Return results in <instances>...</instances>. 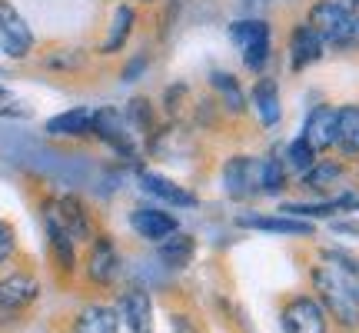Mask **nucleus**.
Instances as JSON below:
<instances>
[{"instance_id":"nucleus-1","label":"nucleus","mask_w":359,"mask_h":333,"mask_svg":"<svg viewBox=\"0 0 359 333\" xmlns=\"http://www.w3.org/2000/svg\"><path fill=\"white\" fill-rule=\"evenodd\" d=\"M309 27L323 37V44H333V47H353L359 40V24L356 17L339 7V4H316L309 13Z\"/></svg>"},{"instance_id":"nucleus-2","label":"nucleus","mask_w":359,"mask_h":333,"mask_svg":"<svg viewBox=\"0 0 359 333\" xmlns=\"http://www.w3.org/2000/svg\"><path fill=\"white\" fill-rule=\"evenodd\" d=\"M233 40L243 51V64L250 70H263L269 60V27L263 20H240L233 24Z\"/></svg>"},{"instance_id":"nucleus-3","label":"nucleus","mask_w":359,"mask_h":333,"mask_svg":"<svg viewBox=\"0 0 359 333\" xmlns=\"http://www.w3.org/2000/svg\"><path fill=\"white\" fill-rule=\"evenodd\" d=\"M223 187L230 197L243 200L253 193H263V160L253 157H233L230 164L223 166Z\"/></svg>"},{"instance_id":"nucleus-4","label":"nucleus","mask_w":359,"mask_h":333,"mask_svg":"<svg viewBox=\"0 0 359 333\" xmlns=\"http://www.w3.org/2000/svg\"><path fill=\"white\" fill-rule=\"evenodd\" d=\"M313 283H316L320 296L326 300V307L333 310L336 320L343 323V327H356L359 323V307L353 303V296H349L346 287L336 280V277H330L326 270H316V273H313Z\"/></svg>"},{"instance_id":"nucleus-5","label":"nucleus","mask_w":359,"mask_h":333,"mask_svg":"<svg viewBox=\"0 0 359 333\" xmlns=\"http://www.w3.org/2000/svg\"><path fill=\"white\" fill-rule=\"evenodd\" d=\"M34 47V34L24 24V17L13 11L7 0H0V51L7 57H27Z\"/></svg>"},{"instance_id":"nucleus-6","label":"nucleus","mask_w":359,"mask_h":333,"mask_svg":"<svg viewBox=\"0 0 359 333\" xmlns=\"http://www.w3.org/2000/svg\"><path fill=\"white\" fill-rule=\"evenodd\" d=\"M283 327L286 333H326V313L316 300L296 296L283 310Z\"/></svg>"},{"instance_id":"nucleus-7","label":"nucleus","mask_w":359,"mask_h":333,"mask_svg":"<svg viewBox=\"0 0 359 333\" xmlns=\"http://www.w3.org/2000/svg\"><path fill=\"white\" fill-rule=\"evenodd\" d=\"M90 130H97V137H103V141L110 143V147H116L120 154H127V157L133 154V143H130V124L120 117V110H114V107L97 110Z\"/></svg>"},{"instance_id":"nucleus-8","label":"nucleus","mask_w":359,"mask_h":333,"mask_svg":"<svg viewBox=\"0 0 359 333\" xmlns=\"http://www.w3.org/2000/svg\"><path fill=\"white\" fill-rule=\"evenodd\" d=\"M37 294H40V287L34 277H27V273H11V277L0 280V310H4V313H13V310L34 303Z\"/></svg>"},{"instance_id":"nucleus-9","label":"nucleus","mask_w":359,"mask_h":333,"mask_svg":"<svg viewBox=\"0 0 359 333\" xmlns=\"http://www.w3.org/2000/svg\"><path fill=\"white\" fill-rule=\"evenodd\" d=\"M323 51H326V44H323V37L309 24L293 30V37H290V64H293V70L316 64L323 57Z\"/></svg>"},{"instance_id":"nucleus-10","label":"nucleus","mask_w":359,"mask_h":333,"mask_svg":"<svg viewBox=\"0 0 359 333\" xmlns=\"http://www.w3.org/2000/svg\"><path fill=\"white\" fill-rule=\"evenodd\" d=\"M130 227L140 233L143 240H167L170 233H177V220L163 214V210H154V207H140L133 210L130 217Z\"/></svg>"},{"instance_id":"nucleus-11","label":"nucleus","mask_w":359,"mask_h":333,"mask_svg":"<svg viewBox=\"0 0 359 333\" xmlns=\"http://www.w3.org/2000/svg\"><path fill=\"white\" fill-rule=\"evenodd\" d=\"M87 273H90V280H97V283H110L120 273V254H116V247L107 237H100L93 244V250H90Z\"/></svg>"},{"instance_id":"nucleus-12","label":"nucleus","mask_w":359,"mask_h":333,"mask_svg":"<svg viewBox=\"0 0 359 333\" xmlns=\"http://www.w3.org/2000/svg\"><path fill=\"white\" fill-rule=\"evenodd\" d=\"M303 141L313 147V150H326L336 143V110L333 107H316L306 120V133Z\"/></svg>"},{"instance_id":"nucleus-13","label":"nucleus","mask_w":359,"mask_h":333,"mask_svg":"<svg viewBox=\"0 0 359 333\" xmlns=\"http://www.w3.org/2000/svg\"><path fill=\"white\" fill-rule=\"evenodd\" d=\"M120 317L133 333H150V296H147V290H140V287L127 290L120 300Z\"/></svg>"},{"instance_id":"nucleus-14","label":"nucleus","mask_w":359,"mask_h":333,"mask_svg":"<svg viewBox=\"0 0 359 333\" xmlns=\"http://www.w3.org/2000/svg\"><path fill=\"white\" fill-rule=\"evenodd\" d=\"M253 107H257L263 127H276V124H280L283 107H280V87H276V80L263 77L257 87H253Z\"/></svg>"},{"instance_id":"nucleus-15","label":"nucleus","mask_w":359,"mask_h":333,"mask_svg":"<svg viewBox=\"0 0 359 333\" xmlns=\"http://www.w3.org/2000/svg\"><path fill=\"white\" fill-rule=\"evenodd\" d=\"M57 220L64 223V230L70 233V240H90V217L83 204H80L77 197H64L60 204H57Z\"/></svg>"},{"instance_id":"nucleus-16","label":"nucleus","mask_w":359,"mask_h":333,"mask_svg":"<svg viewBox=\"0 0 359 333\" xmlns=\"http://www.w3.org/2000/svg\"><path fill=\"white\" fill-rule=\"evenodd\" d=\"M240 227H253V230H266V233H286V237H309L313 233L309 220H290V217H240Z\"/></svg>"},{"instance_id":"nucleus-17","label":"nucleus","mask_w":359,"mask_h":333,"mask_svg":"<svg viewBox=\"0 0 359 333\" xmlns=\"http://www.w3.org/2000/svg\"><path fill=\"white\" fill-rule=\"evenodd\" d=\"M90 124H93V114L87 107H77V110H67V114L47 120V133H53V137H80V133L90 130Z\"/></svg>"},{"instance_id":"nucleus-18","label":"nucleus","mask_w":359,"mask_h":333,"mask_svg":"<svg viewBox=\"0 0 359 333\" xmlns=\"http://www.w3.org/2000/svg\"><path fill=\"white\" fill-rule=\"evenodd\" d=\"M116 310L110 307H100V303H93V307H83L77 317V333H116Z\"/></svg>"},{"instance_id":"nucleus-19","label":"nucleus","mask_w":359,"mask_h":333,"mask_svg":"<svg viewBox=\"0 0 359 333\" xmlns=\"http://www.w3.org/2000/svg\"><path fill=\"white\" fill-rule=\"evenodd\" d=\"M140 183H143V190H147V193H154V197L167 200V204H177V207H193V204H196V197H193V193L180 190L177 183H173V180H167V177H156V174H143Z\"/></svg>"},{"instance_id":"nucleus-20","label":"nucleus","mask_w":359,"mask_h":333,"mask_svg":"<svg viewBox=\"0 0 359 333\" xmlns=\"http://www.w3.org/2000/svg\"><path fill=\"white\" fill-rule=\"evenodd\" d=\"M47 237H50V247H53V254H57V260H60V267L70 273L74 270V240H70V233L64 230V223L57 220V214L53 210H47Z\"/></svg>"},{"instance_id":"nucleus-21","label":"nucleus","mask_w":359,"mask_h":333,"mask_svg":"<svg viewBox=\"0 0 359 333\" xmlns=\"http://www.w3.org/2000/svg\"><path fill=\"white\" fill-rule=\"evenodd\" d=\"M193 250H196V244H193L190 233H170L167 240L160 244V260L167 263V267H187L193 260Z\"/></svg>"},{"instance_id":"nucleus-22","label":"nucleus","mask_w":359,"mask_h":333,"mask_svg":"<svg viewBox=\"0 0 359 333\" xmlns=\"http://www.w3.org/2000/svg\"><path fill=\"white\" fill-rule=\"evenodd\" d=\"M336 143L346 154H359V107L336 110Z\"/></svg>"},{"instance_id":"nucleus-23","label":"nucleus","mask_w":359,"mask_h":333,"mask_svg":"<svg viewBox=\"0 0 359 333\" xmlns=\"http://www.w3.org/2000/svg\"><path fill=\"white\" fill-rule=\"evenodd\" d=\"M210 84L219 90L223 103L230 107L233 114H240V110H243V90H240V84H236V77H233V74H223V70H217V74H210Z\"/></svg>"},{"instance_id":"nucleus-24","label":"nucleus","mask_w":359,"mask_h":333,"mask_svg":"<svg viewBox=\"0 0 359 333\" xmlns=\"http://www.w3.org/2000/svg\"><path fill=\"white\" fill-rule=\"evenodd\" d=\"M130 27H133V11L130 7H116L114 13V27H110V37H107V44H103V53H114L123 47V40H127Z\"/></svg>"},{"instance_id":"nucleus-25","label":"nucleus","mask_w":359,"mask_h":333,"mask_svg":"<svg viewBox=\"0 0 359 333\" xmlns=\"http://www.w3.org/2000/svg\"><path fill=\"white\" fill-rule=\"evenodd\" d=\"M353 204H356L353 197H339L333 204H290V207H283V210L296 214V217H330L336 207H353Z\"/></svg>"},{"instance_id":"nucleus-26","label":"nucleus","mask_w":359,"mask_h":333,"mask_svg":"<svg viewBox=\"0 0 359 333\" xmlns=\"http://www.w3.org/2000/svg\"><path fill=\"white\" fill-rule=\"evenodd\" d=\"M339 180V166L336 164H320V166H309L306 170V187L309 190H333V183Z\"/></svg>"},{"instance_id":"nucleus-27","label":"nucleus","mask_w":359,"mask_h":333,"mask_svg":"<svg viewBox=\"0 0 359 333\" xmlns=\"http://www.w3.org/2000/svg\"><path fill=\"white\" fill-rule=\"evenodd\" d=\"M283 187H286V174L280 160H263V193H280Z\"/></svg>"},{"instance_id":"nucleus-28","label":"nucleus","mask_w":359,"mask_h":333,"mask_svg":"<svg viewBox=\"0 0 359 333\" xmlns=\"http://www.w3.org/2000/svg\"><path fill=\"white\" fill-rule=\"evenodd\" d=\"M286 154H290V164H293L296 170H303V174H306L309 166H313V157H316V150H313V147H309V143L299 137V141L290 143V150H286Z\"/></svg>"},{"instance_id":"nucleus-29","label":"nucleus","mask_w":359,"mask_h":333,"mask_svg":"<svg viewBox=\"0 0 359 333\" xmlns=\"http://www.w3.org/2000/svg\"><path fill=\"white\" fill-rule=\"evenodd\" d=\"M150 124H154V114H150V100H143V97L130 100V127L150 130Z\"/></svg>"},{"instance_id":"nucleus-30","label":"nucleus","mask_w":359,"mask_h":333,"mask_svg":"<svg viewBox=\"0 0 359 333\" xmlns=\"http://www.w3.org/2000/svg\"><path fill=\"white\" fill-rule=\"evenodd\" d=\"M323 256H326L330 263H336V267H343L349 277H359V260H353L349 254H339V250H323Z\"/></svg>"},{"instance_id":"nucleus-31","label":"nucleus","mask_w":359,"mask_h":333,"mask_svg":"<svg viewBox=\"0 0 359 333\" xmlns=\"http://www.w3.org/2000/svg\"><path fill=\"white\" fill-rule=\"evenodd\" d=\"M13 256V230L7 223H0V263H7Z\"/></svg>"},{"instance_id":"nucleus-32","label":"nucleus","mask_w":359,"mask_h":333,"mask_svg":"<svg viewBox=\"0 0 359 333\" xmlns=\"http://www.w3.org/2000/svg\"><path fill=\"white\" fill-rule=\"evenodd\" d=\"M143 67H147V60H133V64L123 70V80H137V74H140Z\"/></svg>"},{"instance_id":"nucleus-33","label":"nucleus","mask_w":359,"mask_h":333,"mask_svg":"<svg viewBox=\"0 0 359 333\" xmlns=\"http://www.w3.org/2000/svg\"><path fill=\"white\" fill-rule=\"evenodd\" d=\"M336 233H359V223H333Z\"/></svg>"},{"instance_id":"nucleus-34","label":"nucleus","mask_w":359,"mask_h":333,"mask_svg":"<svg viewBox=\"0 0 359 333\" xmlns=\"http://www.w3.org/2000/svg\"><path fill=\"white\" fill-rule=\"evenodd\" d=\"M173 323H177V333H196V330H193V327H190V323L183 320V317H177V320H173Z\"/></svg>"},{"instance_id":"nucleus-35","label":"nucleus","mask_w":359,"mask_h":333,"mask_svg":"<svg viewBox=\"0 0 359 333\" xmlns=\"http://www.w3.org/2000/svg\"><path fill=\"white\" fill-rule=\"evenodd\" d=\"M243 4H246V7H250V4H266V0H243Z\"/></svg>"},{"instance_id":"nucleus-36","label":"nucleus","mask_w":359,"mask_h":333,"mask_svg":"<svg viewBox=\"0 0 359 333\" xmlns=\"http://www.w3.org/2000/svg\"><path fill=\"white\" fill-rule=\"evenodd\" d=\"M4 100H7V90H4V87H0V103H4Z\"/></svg>"},{"instance_id":"nucleus-37","label":"nucleus","mask_w":359,"mask_h":333,"mask_svg":"<svg viewBox=\"0 0 359 333\" xmlns=\"http://www.w3.org/2000/svg\"><path fill=\"white\" fill-rule=\"evenodd\" d=\"M353 17H356V24H359V0H356V13H353Z\"/></svg>"}]
</instances>
